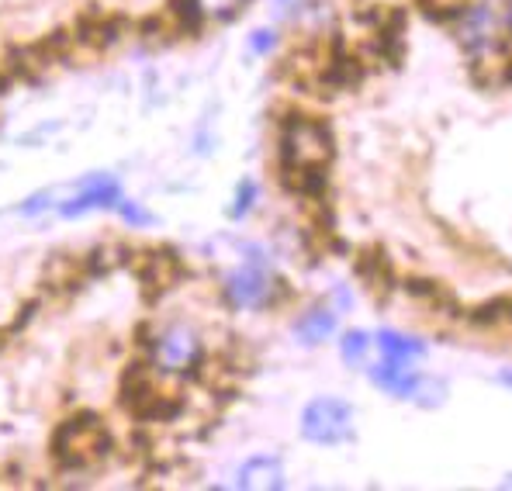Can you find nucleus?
<instances>
[{"label": "nucleus", "mask_w": 512, "mask_h": 491, "mask_svg": "<svg viewBox=\"0 0 512 491\" xmlns=\"http://www.w3.org/2000/svg\"><path fill=\"white\" fill-rule=\"evenodd\" d=\"M118 205H122V187H118V180L87 177L73 198L59 201V215L77 218V215H87V211H94V208H118Z\"/></svg>", "instance_id": "0eeeda50"}, {"label": "nucleus", "mask_w": 512, "mask_h": 491, "mask_svg": "<svg viewBox=\"0 0 512 491\" xmlns=\"http://www.w3.org/2000/svg\"><path fill=\"white\" fill-rule=\"evenodd\" d=\"M506 25L512 28V0H509V4H506Z\"/></svg>", "instance_id": "412c9836"}, {"label": "nucleus", "mask_w": 512, "mask_h": 491, "mask_svg": "<svg viewBox=\"0 0 512 491\" xmlns=\"http://www.w3.org/2000/svg\"><path fill=\"white\" fill-rule=\"evenodd\" d=\"M149 346V360H153L156 370L163 374H191L194 367L205 357V346H201V336L184 322H167L146 339Z\"/></svg>", "instance_id": "7ed1b4c3"}, {"label": "nucleus", "mask_w": 512, "mask_h": 491, "mask_svg": "<svg viewBox=\"0 0 512 491\" xmlns=\"http://www.w3.org/2000/svg\"><path fill=\"white\" fill-rule=\"evenodd\" d=\"M301 436L319 447H340L353 436V409L343 398H315L301 412Z\"/></svg>", "instance_id": "20e7f679"}, {"label": "nucleus", "mask_w": 512, "mask_h": 491, "mask_svg": "<svg viewBox=\"0 0 512 491\" xmlns=\"http://www.w3.org/2000/svg\"><path fill=\"white\" fill-rule=\"evenodd\" d=\"M118 211H122V215H125L132 225H149V222H153V215H149V211L135 208L132 201H125V198H122V205H118Z\"/></svg>", "instance_id": "a211bd4d"}, {"label": "nucleus", "mask_w": 512, "mask_h": 491, "mask_svg": "<svg viewBox=\"0 0 512 491\" xmlns=\"http://www.w3.org/2000/svg\"><path fill=\"white\" fill-rule=\"evenodd\" d=\"M457 39L471 56H495L502 49V35H499V21L488 11L485 4H471L457 14Z\"/></svg>", "instance_id": "39448f33"}, {"label": "nucleus", "mask_w": 512, "mask_h": 491, "mask_svg": "<svg viewBox=\"0 0 512 491\" xmlns=\"http://www.w3.org/2000/svg\"><path fill=\"white\" fill-rule=\"evenodd\" d=\"M378 346H381L384 357H395V360H416V357H423V353H426L423 339L402 336V332H391V329L378 332Z\"/></svg>", "instance_id": "9b49d317"}, {"label": "nucleus", "mask_w": 512, "mask_h": 491, "mask_svg": "<svg viewBox=\"0 0 512 491\" xmlns=\"http://www.w3.org/2000/svg\"><path fill=\"white\" fill-rule=\"evenodd\" d=\"M201 11V18H215V21H225L232 18V14H239V7L246 4V0H194Z\"/></svg>", "instance_id": "2eb2a0df"}, {"label": "nucleus", "mask_w": 512, "mask_h": 491, "mask_svg": "<svg viewBox=\"0 0 512 491\" xmlns=\"http://www.w3.org/2000/svg\"><path fill=\"white\" fill-rule=\"evenodd\" d=\"M419 377L423 374H416L409 360H395V357H384L381 364L371 367V381L378 384L381 391H388L391 398H409V402H412V395H416Z\"/></svg>", "instance_id": "6e6552de"}, {"label": "nucleus", "mask_w": 512, "mask_h": 491, "mask_svg": "<svg viewBox=\"0 0 512 491\" xmlns=\"http://www.w3.org/2000/svg\"><path fill=\"white\" fill-rule=\"evenodd\" d=\"M253 201H256V184H253V180H243V184H239V191H236V205L229 208V215L243 218L246 211L253 208Z\"/></svg>", "instance_id": "f3484780"}, {"label": "nucleus", "mask_w": 512, "mask_h": 491, "mask_svg": "<svg viewBox=\"0 0 512 491\" xmlns=\"http://www.w3.org/2000/svg\"><path fill=\"white\" fill-rule=\"evenodd\" d=\"M333 332H336V312H329V308H312V312H305L295 322V336L305 346L326 343Z\"/></svg>", "instance_id": "9d476101"}, {"label": "nucleus", "mask_w": 512, "mask_h": 491, "mask_svg": "<svg viewBox=\"0 0 512 491\" xmlns=\"http://www.w3.org/2000/svg\"><path fill=\"white\" fill-rule=\"evenodd\" d=\"M239 488H267V491H277L284 488V467L277 457H253L239 467V478H236Z\"/></svg>", "instance_id": "1a4fd4ad"}, {"label": "nucleus", "mask_w": 512, "mask_h": 491, "mask_svg": "<svg viewBox=\"0 0 512 491\" xmlns=\"http://www.w3.org/2000/svg\"><path fill=\"white\" fill-rule=\"evenodd\" d=\"M274 32H253V39H250V45H253V52H270L274 49Z\"/></svg>", "instance_id": "6ab92c4d"}, {"label": "nucleus", "mask_w": 512, "mask_h": 491, "mask_svg": "<svg viewBox=\"0 0 512 491\" xmlns=\"http://www.w3.org/2000/svg\"><path fill=\"white\" fill-rule=\"evenodd\" d=\"M367 350H371V336H367V332H360V329L346 332V336L340 339V353H343V360H346V364H353V367L364 364Z\"/></svg>", "instance_id": "ddd939ff"}, {"label": "nucleus", "mask_w": 512, "mask_h": 491, "mask_svg": "<svg viewBox=\"0 0 512 491\" xmlns=\"http://www.w3.org/2000/svg\"><path fill=\"white\" fill-rule=\"evenodd\" d=\"M357 270H360V277H364L371 291H388V287H391V267H388V260H384L378 249H367V253L360 256Z\"/></svg>", "instance_id": "f8f14e48"}, {"label": "nucleus", "mask_w": 512, "mask_h": 491, "mask_svg": "<svg viewBox=\"0 0 512 491\" xmlns=\"http://www.w3.org/2000/svg\"><path fill=\"white\" fill-rule=\"evenodd\" d=\"M270 291H274V281L267 277V270L260 263H246V267L232 270L225 277V298H229L232 308H260L270 301Z\"/></svg>", "instance_id": "423d86ee"}, {"label": "nucleus", "mask_w": 512, "mask_h": 491, "mask_svg": "<svg viewBox=\"0 0 512 491\" xmlns=\"http://www.w3.org/2000/svg\"><path fill=\"white\" fill-rule=\"evenodd\" d=\"M333 160V132L315 118H288L281 128V177L288 173H326Z\"/></svg>", "instance_id": "f257e3e1"}, {"label": "nucleus", "mask_w": 512, "mask_h": 491, "mask_svg": "<svg viewBox=\"0 0 512 491\" xmlns=\"http://www.w3.org/2000/svg\"><path fill=\"white\" fill-rule=\"evenodd\" d=\"M52 450H56L59 464L70 467V471H80V467H94L97 460L108 457L111 433L101 426V419H94V415H77V419L63 422V426L56 429Z\"/></svg>", "instance_id": "f03ea898"}, {"label": "nucleus", "mask_w": 512, "mask_h": 491, "mask_svg": "<svg viewBox=\"0 0 512 491\" xmlns=\"http://www.w3.org/2000/svg\"><path fill=\"white\" fill-rule=\"evenodd\" d=\"M474 322H481V326L512 322V298H499V301H492V305H481L478 312H474Z\"/></svg>", "instance_id": "dca6fc26"}, {"label": "nucleus", "mask_w": 512, "mask_h": 491, "mask_svg": "<svg viewBox=\"0 0 512 491\" xmlns=\"http://www.w3.org/2000/svg\"><path fill=\"white\" fill-rule=\"evenodd\" d=\"M499 381L506 384V388H512V370H502V374H499Z\"/></svg>", "instance_id": "aec40b11"}, {"label": "nucleus", "mask_w": 512, "mask_h": 491, "mask_svg": "<svg viewBox=\"0 0 512 491\" xmlns=\"http://www.w3.org/2000/svg\"><path fill=\"white\" fill-rule=\"evenodd\" d=\"M443 398H447V384L436 381V377H419L412 402H419L423 409H436V405H443Z\"/></svg>", "instance_id": "4468645a"}]
</instances>
